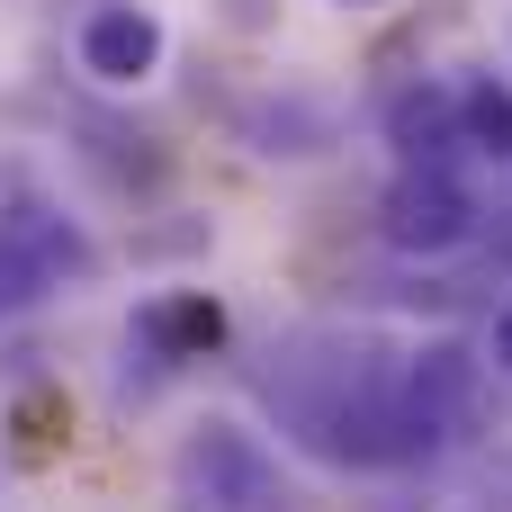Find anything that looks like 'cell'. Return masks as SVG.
<instances>
[{"label": "cell", "mask_w": 512, "mask_h": 512, "mask_svg": "<svg viewBox=\"0 0 512 512\" xmlns=\"http://www.w3.org/2000/svg\"><path fill=\"white\" fill-rule=\"evenodd\" d=\"M171 504L180 512H288L297 495H288V477H279V459H270L261 432L207 414L171 450Z\"/></svg>", "instance_id": "cell-1"}, {"label": "cell", "mask_w": 512, "mask_h": 512, "mask_svg": "<svg viewBox=\"0 0 512 512\" xmlns=\"http://www.w3.org/2000/svg\"><path fill=\"white\" fill-rule=\"evenodd\" d=\"M90 270H99V252H90V234L63 207H45L36 189H18L0 207V315L9 306H36L54 288H81Z\"/></svg>", "instance_id": "cell-2"}, {"label": "cell", "mask_w": 512, "mask_h": 512, "mask_svg": "<svg viewBox=\"0 0 512 512\" xmlns=\"http://www.w3.org/2000/svg\"><path fill=\"white\" fill-rule=\"evenodd\" d=\"M378 234L396 252H459L477 234V198L450 171H396L387 198H378Z\"/></svg>", "instance_id": "cell-3"}, {"label": "cell", "mask_w": 512, "mask_h": 512, "mask_svg": "<svg viewBox=\"0 0 512 512\" xmlns=\"http://www.w3.org/2000/svg\"><path fill=\"white\" fill-rule=\"evenodd\" d=\"M162 54H171V36H162V18H153V9H135V0H108V9H90V18H81V72H90V81H108V90H126V81H144V72H162Z\"/></svg>", "instance_id": "cell-4"}, {"label": "cell", "mask_w": 512, "mask_h": 512, "mask_svg": "<svg viewBox=\"0 0 512 512\" xmlns=\"http://www.w3.org/2000/svg\"><path fill=\"white\" fill-rule=\"evenodd\" d=\"M387 144L405 171H450V153L468 144L459 135V81H405L387 99Z\"/></svg>", "instance_id": "cell-5"}, {"label": "cell", "mask_w": 512, "mask_h": 512, "mask_svg": "<svg viewBox=\"0 0 512 512\" xmlns=\"http://www.w3.org/2000/svg\"><path fill=\"white\" fill-rule=\"evenodd\" d=\"M477 405V360L459 351V342H423V351H405V414H414V432L441 450L450 441V423Z\"/></svg>", "instance_id": "cell-6"}, {"label": "cell", "mask_w": 512, "mask_h": 512, "mask_svg": "<svg viewBox=\"0 0 512 512\" xmlns=\"http://www.w3.org/2000/svg\"><path fill=\"white\" fill-rule=\"evenodd\" d=\"M135 342H144L162 369H180V360H207V351L225 342V306H216L207 288H171V297H153V306L135 315Z\"/></svg>", "instance_id": "cell-7"}, {"label": "cell", "mask_w": 512, "mask_h": 512, "mask_svg": "<svg viewBox=\"0 0 512 512\" xmlns=\"http://www.w3.org/2000/svg\"><path fill=\"white\" fill-rule=\"evenodd\" d=\"M234 126H243L252 153H324V144H333V117H324L306 90H270V99H252Z\"/></svg>", "instance_id": "cell-8"}, {"label": "cell", "mask_w": 512, "mask_h": 512, "mask_svg": "<svg viewBox=\"0 0 512 512\" xmlns=\"http://www.w3.org/2000/svg\"><path fill=\"white\" fill-rule=\"evenodd\" d=\"M459 135H468V153L512 162V81H495V72L459 81Z\"/></svg>", "instance_id": "cell-9"}, {"label": "cell", "mask_w": 512, "mask_h": 512, "mask_svg": "<svg viewBox=\"0 0 512 512\" xmlns=\"http://www.w3.org/2000/svg\"><path fill=\"white\" fill-rule=\"evenodd\" d=\"M495 369H512V297L495 306Z\"/></svg>", "instance_id": "cell-10"}, {"label": "cell", "mask_w": 512, "mask_h": 512, "mask_svg": "<svg viewBox=\"0 0 512 512\" xmlns=\"http://www.w3.org/2000/svg\"><path fill=\"white\" fill-rule=\"evenodd\" d=\"M342 9H387V0H342Z\"/></svg>", "instance_id": "cell-11"}, {"label": "cell", "mask_w": 512, "mask_h": 512, "mask_svg": "<svg viewBox=\"0 0 512 512\" xmlns=\"http://www.w3.org/2000/svg\"><path fill=\"white\" fill-rule=\"evenodd\" d=\"M495 512H512V486H504V495H495Z\"/></svg>", "instance_id": "cell-12"}]
</instances>
